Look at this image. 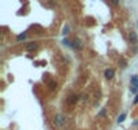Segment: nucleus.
Masks as SVG:
<instances>
[{"mask_svg": "<svg viewBox=\"0 0 138 130\" xmlns=\"http://www.w3.org/2000/svg\"><path fill=\"white\" fill-rule=\"evenodd\" d=\"M54 123L57 125V126H64V125H65V116L61 115V114L55 115L54 116Z\"/></svg>", "mask_w": 138, "mask_h": 130, "instance_id": "1", "label": "nucleus"}, {"mask_svg": "<svg viewBox=\"0 0 138 130\" xmlns=\"http://www.w3.org/2000/svg\"><path fill=\"white\" fill-rule=\"evenodd\" d=\"M129 41H130V43H133V45L138 43V35H137L135 31H130V33H129Z\"/></svg>", "mask_w": 138, "mask_h": 130, "instance_id": "2", "label": "nucleus"}, {"mask_svg": "<svg viewBox=\"0 0 138 130\" xmlns=\"http://www.w3.org/2000/svg\"><path fill=\"white\" fill-rule=\"evenodd\" d=\"M26 49H27V50H37V49H38V43H37V42H30V43H27L26 45Z\"/></svg>", "mask_w": 138, "mask_h": 130, "instance_id": "3", "label": "nucleus"}, {"mask_svg": "<svg viewBox=\"0 0 138 130\" xmlns=\"http://www.w3.org/2000/svg\"><path fill=\"white\" fill-rule=\"evenodd\" d=\"M104 76H106V79H112L114 77V69H106Z\"/></svg>", "mask_w": 138, "mask_h": 130, "instance_id": "4", "label": "nucleus"}, {"mask_svg": "<svg viewBox=\"0 0 138 130\" xmlns=\"http://www.w3.org/2000/svg\"><path fill=\"white\" fill-rule=\"evenodd\" d=\"M131 84H133V87L138 91V77L137 76H133V77H131Z\"/></svg>", "mask_w": 138, "mask_h": 130, "instance_id": "5", "label": "nucleus"}, {"mask_svg": "<svg viewBox=\"0 0 138 130\" xmlns=\"http://www.w3.org/2000/svg\"><path fill=\"white\" fill-rule=\"evenodd\" d=\"M72 43H73L72 46H73V48H75V49H79V50H80V49L83 48V45H81V42H80L79 39H76V41H73Z\"/></svg>", "mask_w": 138, "mask_h": 130, "instance_id": "6", "label": "nucleus"}, {"mask_svg": "<svg viewBox=\"0 0 138 130\" xmlns=\"http://www.w3.org/2000/svg\"><path fill=\"white\" fill-rule=\"evenodd\" d=\"M77 100H79V98H77L76 95H72V96H69V99H68V103H70V104H73V103H76Z\"/></svg>", "mask_w": 138, "mask_h": 130, "instance_id": "7", "label": "nucleus"}, {"mask_svg": "<svg viewBox=\"0 0 138 130\" xmlns=\"http://www.w3.org/2000/svg\"><path fill=\"white\" fill-rule=\"evenodd\" d=\"M124 118H126V114H121V115H119V118H118V123H122L124 121Z\"/></svg>", "mask_w": 138, "mask_h": 130, "instance_id": "8", "label": "nucleus"}, {"mask_svg": "<svg viewBox=\"0 0 138 130\" xmlns=\"http://www.w3.org/2000/svg\"><path fill=\"white\" fill-rule=\"evenodd\" d=\"M24 38H26V34H21V35H18V41H22V39H24Z\"/></svg>", "mask_w": 138, "mask_h": 130, "instance_id": "9", "label": "nucleus"}, {"mask_svg": "<svg viewBox=\"0 0 138 130\" xmlns=\"http://www.w3.org/2000/svg\"><path fill=\"white\" fill-rule=\"evenodd\" d=\"M49 88H50V89H54V88H55V83H50V84H49Z\"/></svg>", "mask_w": 138, "mask_h": 130, "instance_id": "10", "label": "nucleus"}, {"mask_svg": "<svg viewBox=\"0 0 138 130\" xmlns=\"http://www.w3.org/2000/svg\"><path fill=\"white\" fill-rule=\"evenodd\" d=\"M62 31H64V34H68V31H69V27H68V26H65V27H64V30H62Z\"/></svg>", "mask_w": 138, "mask_h": 130, "instance_id": "11", "label": "nucleus"}, {"mask_svg": "<svg viewBox=\"0 0 138 130\" xmlns=\"http://www.w3.org/2000/svg\"><path fill=\"white\" fill-rule=\"evenodd\" d=\"M104 114H106V108H103V110H102V111L99 113V115L102 116V115H104Z\"/></svg>", "mask_w": 138, "mask_h": 130, "instance_id": "12", "label": "nucleus"}, {"mask_svg": "<svg viewBox=\"0 0 138 130\" xmlns=\"http://www.w3.org/2000/svg\"><path fill=\"white\" fill-rule=\"evenodd\" d=\"M64 43H65V45H68V46L70 45V43H69V41H68V39H64Z\"/></svg>", "mask_w": 138, "mask_h": 130, "instance_id": "13", "label": "nucleus"}, {"mask_svg": "<svg viewBox=\"0 0 138 130\" xmlns=\"http://www.w3.org/2000/svg\"><path fill=\"white\" fill-rule=\"evenodd\" d=\"M134 103H135V104H137V103H138V95L135 96V99H134Z\"/></svg>", "mask_w": 138, "mask_h": 130, "instance_id": "14", "label": "nucleus"}, {"mask_svg": "<svg viewBox=\"0 0 138 130\" xmlns=\"http://www.w3.org/2000/svg\"><path fill=\"white\" fill-rule=\"evenodd\" d=\"M119 3V0H112V4H118Z\"/></svg>", "mask_w": 138, "mask_h": 130, "instance_id": "15", "label": "nucleus"}]
</instances>
